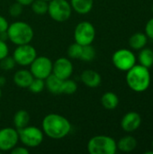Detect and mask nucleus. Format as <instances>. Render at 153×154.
Masks as SVG:
<instances>
[{"label": "nucleus", "instance_id": "obj_24", "mask_svg": "<svg viewBox=\"0 0 153 154\" xmlns=\"http://www.w3.org/2000/svg\"><path fill=\"white\" fill-rule=\"evenodd\" d=\"M48 3L45 0H34L31 5L34 14H45L48 13Z\"/></svg>", "mask_w": 153, "mask_h": 154}, {"label": "nucleus", "instance_id": "obj_32", "mask_svg": "<svg viewBox=\"0 0 153 154\" xmlns=\"http://www.w3.org/2000/svg\"><path fill=\"white\" fill-rule=\"evenodd\" d=\"M8 26H9V23L7 20L4 16L0 15V32H6L8 29Z\"/></svg>", "mask_w": 153, "mask_h": 154}, {"label": "nucleus", "instance_id": "obj_4", "mask_svg": "<svg viewBox=\"0 0 153 154\" xmlns=\"http://www.w3.org/2000/svg\"><path fill=\"white\" fill-rule=\"evenodd\" d=\"M87 151L90 154H115L117 151V145L110 136L96 135L88 141Z\"/></svg>", "mask_w": 153, "mask_h": 154}, {"label": "nucleus", "instance_id": "obj_18", "mask_svg": "<svg viewBox=\"0 0 153 154\" xmlns=\"http://www.w3.org/2000/svg\"><path fill=\"white\" fill-rule=\"evenodd\" d=\"M117 149H119L121 152H133L136 146H137V141L134 137L127 135L119 140V142L116 143Z\"/></svg>", "mask_w": 153, "mask_h": 154}, {"label": "nucleus", "instance_id": "obj_9", "mask_svg": "<svg viewBox=\"0 0 153 154\" xmlns=\"http://www.w3.org/2000/svg\"><path fill=\"white\" fill-rule=\"evenodd\" d=\"M112 61L117 69L127 71L135 65L136 58L133 51L127 49H120L113 54Z\"/></svg>", "mask_w": 153, "mask_h": 154}, {"label": "nucleus", "instance_id": "obj_39", "mask_svg": "<svg viewBox=\"0 0 153 154\" xmlns=\"http://www.w3.org/2000/svg\"><path fill=\"white\" fill-rule=\"evenodd\" d=\"M152 12H153V5H152Z\"/></svg>", "mask_w": 153, "mask_h": 154}, {"label": "nucleus", "instance_id": "obj_33", "mask_svg": "<svg viewBox=\"0 0 153 154\" xmlns=\"http://www.w3.org/2000/svg\"><path fill=\"white\" fill-rule=\"evenodd\" d=\"M11 152L12 154H28L29 151L25 147H16L15 146L11 150Z\"/></svg>", "mask_w": 153, "mask_h": 154}, {"label": "nucleus", "instance_id": "obj_5", "mask_svg": "<svg viewBox=\"0 0 153 154\" xmlns=\"http://www.w3.org/2000/svg\"><path fill=\"white\" fill-rule=\"evenodd\" d=\"M71 13L72 7L67 0H50L48 3V14L56 22L62 23L69 20Z\"/></svg>", "mask_w": 153, "mask_h": 154}, {"label": "nucleus", "instance_id": "obj_12", "mask_svg": "<svg viewBox=\"0 0 153 154\" xmlns=\"http://www.w3.org/2000/svg\"><path fill=\"white\" fill-rule=\"evenodd\" d=\"M73 73V64L67 58L61 57L55 60L52 66V74L59 79L65 80L69 79Z\"/></svg>", "mask_w": 153, "mask_h": 154}, {"label": "nucleus", "instance_id": "obj_38", "mask_svg": "<svg viewBox=\"0 0 153 154\" xmlns=\"http://www.w3.org/2000/svg\"><path fill=\"white\" fill-rule=\"evenodd\" d=\"M151 144H152V148H153V141H152V143H151Z\"/></svg>", "mask_w": 153, "mask_h": 154}, {"label": "nucleus", "instance_id": "obj_23", "mask_svg": "<svg viewBox=\"0 0 153 154\" xmlns=\"http://www.w3.org/2000/svg\"><path fill=\"white\" fill-rule=\"evenodd\" d=\"M95 57H96V50L91 44L82 46V51L79 60L83 61H92L95 59Z\"/></svg>", "mask_w": 153, "mask_h": 154}, {"label": "nucleus", "instance_id": "obj_28", "mask_svg": "<svg viewBox=\"0 0 153 154\" xmlns=\"http://www.w3.org/2000/svg\"><path fill=\"white\" fill-rule=\"evenodd\" d=\"M16 62L14 60V59L10 56H6L5 57L4 59H2L0 60V68L3 69V70H11L14 68Z\"/></svg>", "mask_w": 153, "mask_h": 154}, {"label": "nucleus", "instance_id": "obj_35", "mask_svg": "<svg viewBox=\"0 0 153 154\" xmlns=\"http://www.w3.org/2000/svg\"><path fill=\"white\" fill-rule=\"evenodd\" d=\"M5 83V79L4 77H0V87L4 86Z\"/></svg>", "mask_w": 153, "mask_h": 154}, {"label": "nucleus", "instance_id": "obj_22", "mask_svg": "<svg viewBox=\"0 0 153 154\" xmlns=\"http://www.w3.org/2000/svg\"><path fill=\"white\" fill-rule=\"evenodd\" d=\"M139 62L141 65L151 68L153 65V51L149 48H142L139 53Z\"/></svg>", "mask_w": 153, "mask_h": 154}, {"label": "nucleus", "instance_id": "obj_31", "mask_svg": "<svg viewBox=\"0 0 153 154\" xmlns=\"http://www.w3.org/2000/svg\"><path fill=\"white\" fill-rule=\"evenodd\" d=\"M145 34L147 37L153 40V17L148 21L145 26Z\"/></svg>", "mask_w": 153, "mask_h": 154}, {"label": "nucleus", "instance_id": "obj_30", "mask_svg": "<svg viewBox=\"0 0 153 154\" xmlns=\"http://www.w3.org/2000/svg\"><path fill=\"white\" fill-rule=\"evenodd\" d=\"M8 52H9V49L5 41L0 40V60L5 57H6L8 55Z\"/></svg>", "mask_w": 153, "mask_h": 154}, {"label": "nucleus", "instance_id": "obj_26", "mask_svg": "<svg viewBox=\"0 0 153 154\" xmlns=\"http://www.w3.org/2000/svg\"><path fill=\"white\" fill-rule=\"evenodd\" d=\"M44 88H45V79L33 78L32 81L28 87V89L34 94H38L42 92Z\"/></svg>", "mask_w": 153, "mask_h": 154}, {"label": "nucleus", "instance_id": "obj_2", "mask_svg": "<svg viewBox=\"0 0 153 154\" xmlns=\"http://www.w3.org/2000/svg\"><path fill=\"white\" fill-rule=\"evenodd\" d=\"M126 82L129 88L134 92L146 91L151 84V74L149 69L142 65H134L127 70Z\"/></svg>", "mask_w": 153, "mask_h": 154}, {"label": "nucleus", "instance_id": "obj_8", "mask_svg": "<svg viewBox=\"0 0 153 154\" xmlns=\"http://www.w3.org/2000/svg\"><path fill=\"white\" fill-rule=\"evenodd\" d=\"M30 66V71L33 78L45 79L52 73L53 62L48 57L40 56L36 57Z\"/></svg>", "mask_w": 153, "mask_h": 154}, {"label": "nucleus", "instance_id": "obj_19", "mask_svg": "<svg viewBox=\"0 0 153 154\" xmlns=\"http://www.w3.org/2000/svg\"><path fill=\"white\" fill-rule=\"evenodd\" d=\"M148 42V37L142 32H135L129 39V44L133 50H142L145 47Z\"/></svg>", "mask_w": 153, "mask_h": 154}, {"label": "nucleus", "instance_id": "obj_16", "mask_svg": "<svg viewBox=\"0 0 153 154\" xmlns=\"http://www.w3.org/2000/svg\"><path fill=\"white\" fill-rule=\"evenodd\" d=\"M70 5L72 10L80 14H88L94 5V0H70Z\"/></svg>", "mask_w": 153, "mask_h": 154}, {"label": "nucleus", "instance_id": "obj_7", "mask_svg": "<svg viewBox=\"0 0 153 154\" xmlns=\"http://www.w3.org/2000/svg\"><path fill=\"white\" fill-rule=\"evenodd\" d=\"M96 38V29L94 25L87 22L83 21L77 24L74 31V39L75 42L80 45H88L92 44Z\"/></svg>", "mask_w": 153, "mask_h": 154}, {"label": "nucleus", "instance_id": "obj_13", "mask_svg": "<svg viewBox=\"0 0 153 154\" xmlns=\"http://www.w3.org/2000/svg\"><path fill=\"white\" fill-rule=\"evenodd\" d=\"M142 124V117L136 112H129L124 116L121 121V126L124 131L132 133L136 131Z\"/></svg>", "mask_w": 153, "mask_h": 154}, {"label": "nucleus", "instance_id": "obj_27", "mask_svg": "<svg viewBox=\"0 0 153 154\" xmlns=\"http://www.w3.org/2000/svg\"><path fill=\"white\" fill-rule=\"evenodd\" d=\"M82 51V45L78 42L70 44L68 48V55L71 59H79Z\"/></svg>", "mask_w": 153, "mask_h": 154}, {"label": "nucleus", "instance_id": "obj_6", "mask_svg": "<svg viewBox=\"0 0 153 154\" xmlns=\"http://www.w3.org/2000/svg\"><path fill=\"white\" fill-rule=\"evenodd\" d=\"M18 134L19 140L26 147H37L43 141V132L35 126L27 125L22 129H19Z\"/></svg>", "mask_w": 153, "mask_h": 154}, {"label": "nucleus", "instance_id": "obj_20", "mask_svg": "<svg viewBox=\"0 0 153 154\" xmlns=\"http://www.w3.org/2000/svg\"><path fill=\"white\" fill-rule=\"evenodd\" d=\"M30 115L26 110H18L14 116V125L17 128V130L22 129L27 125H29L30 123Z\"/></svg>", "mask_w": 153, "mask_h": 154}, {"label": "nucleus", "instance_id": "obj_21", "mask_svg": "<svg viewBox=\"0 0 153 154\" xmlns=\"http://www.w3.org/2000/svg\"><path fill=\"white\" fill-rule=\"evenodd\" d=\"M102 106L107 110H113L117 107L119 104V98L116 94L113 92H106L101 97Z\"/></svg>", "mask_w": 153, "mask_h": 154}, {"label": "nucleus", "instance_id": "obj_36", "mask_svg": "<svg viewBox=\"0 0 153 154\" xmlns=\"http://www.w3.org/2000/svg\"><path fill=\"white\" fill-rule=\"evenodd\" d=\"M1 97H2V91H1V88H0V99H1Z\"/></svg>", "mask_w": 153, "mask_h": 154}, {"label": "nucleus", "instance_id": "obj_1", "mask_svg": "<svg viewBox=\"0 0 153 154\" xmlns=\"http://www.w3.org/2000/svg\"><path fill=\"white\" fill-rule=\"evenodd\" d=\"M41 126L43 134L55 140L66 137L71 130L69 121L65 116L59 114L47 115L42 120Z\"/></svg>", "mask_w": 153, "mask_h": 154}, {"label": "nucleus", "instance_id": "obj_11", "mask_svg": "<svg viewBox=\"0 0 153 154\" xmlns=\"http://www.w3.org/2000/svg\"><path fill=\"white\" fill-rule=\"evenodd\" d=\"M18 141V130L12 127H5L0 130V151H11L16 146Z\"/></svg>", "mask_w": 153, "mask_h": 154}, {"label": "nucleus", "instance_id": "obj_40", "mask_svg": "<svg viewBox=\"0 0 153 154\" xmlns=\"http://www.w3.org/2000/svg\"><path fill=\"white\" fill-rule=\"evenodd\" d=\"M0 116H1V114H0Z\"/></svg>", "mask_w": 153, "mask_h": 154}, {"label": "nucleus", "instance_id": "obj_14", "mask_svg": "<svg viewBox=\"0 0 153 154\" xmlns=\"http://www.w3.org/2000/svg\"><path fill=\"white\" fill-rule=\"evenodd\" d=\"M33 79V76L30 70L27 69H19L14 75V84L23 88H28L29 85Z\"/></svg>", "mask_w": 153, "mask_h": 154}, {"label": "nucleus", "instance_id": "obj_29", "mask_svg": "<svg viewBox=\"0 0 153 154\" xmlns=\"http://www.w3.org/2000/svg\"><path fill=\"white\" fill-rule=\"evenodd\" d=\"M23 6L20 3L16 2V3H14L10 5L9 7V14L11 16L13 17H17L19 16L22 13H23Z\"/></svg>", "mask_w": 153, "mask_h": 154}, {"label": "nucleus", "instance_id": "obj_15", "mask_svg": "<svg viewBox=\"0 0 153 154\" xmlns=\"http://www.w3.org/2000/svg\"><path fill=\"white\" fill-rule=\"evenodd\" d=\"M81 80L84 85L88 88H96L101 84L102 79L98 72L92 69H87L82 72Z\"/></svg>", "mask_w": 153, "mask_h": 154}, {"label": "nucleus", "instance_id": "obj_25", "mask_svg": "<svg viewBox=\"0 0 153 154\" xmlns=\"http://www.w3.org/2000/svg\"><path fill=\"white\" fill-rule=\"evenodd\" d=\"M77 89H78V85L74 80L69 79L63 80L62 87H61V94L71 95L74 94L77 91Z\"/></svg>", "mask_w": 153, "mask_h": 154}, {"label": "nucleus", "instance_id": "obj_34", "mask_svg": "<svg viewBox=\"0 0 153 154\" xmlns=\"http://www.w3.org/2000/svg\"><path fill=\"white\" fill-rule=\"evenodd\" d=\"M34 0H16V2H18V3H20L22 5H30L32 2H33Z\"/></svg>", "mask_w": 153, "mask_h": 154}, {"label": "nucleus", "instance_id": "obj_37", "mask_svg": "<svg viewBox=\"0 0 153 154\" xmlns=\"http://www.w3.org/2000/svg\"><path fill=\"white\" fill-rule=\"evenodd\" d=\"M45 1H47V2H50V0H45Z\"/></svg>", "mask_w": 153, "mask_h": 154}, {"label": "nucleus", "instance_id": "obj_3", "mask_svg": "<svg viewBox=\"0 0 153 154\" xmlns=\"http://www.w3.org/2000/svg\"><path fill=\"white\" fill-rule=\"evenodd\" d=\"M6 32L8 39L15 45L30 43L33 38V30L31 25L22 21L9 24Z\"/></svg>", "mask_w": 153, "mask_h": 154}, {"label": "nucleus", "instance_id": "obj_10", "mask_svg": "<svg viewBox=\"0 0 153 154\" xmlns=\"http://www.w3.org/2000/svg\"><path fill=\"white\" fill-rule=\"evenodd\" d=\"M37 57V51L30 43L17 45L13 53L16 64L21 66H29Z\"/></svg>", "mask_w": 153, "mask_h": 154}, {"label": "nucleus", "instance_id": "obj_17", "mask_svg": "<svg viewBox=\"0 0 153 154\" xmlns=\"http://www.w3.org/2000/svg\"><path fill=\"white\" fill-rule=\"evenodd\" d=\"M63 80L59 79L54 74H50L48 78L45 79V88L49 92L52 94H61V87Z\"/></svg>", "mask_w": 153, "mask_h": 154}]
</instances>
